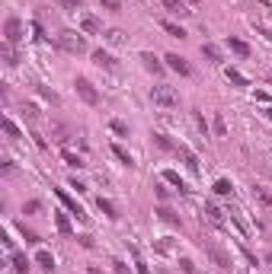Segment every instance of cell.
I'll return each mask as SVG.
<instances>
[{"label": "cell", "instance_id": "cell-1", "mask_svg": "<svg viewBox=\"0 0 272 274\" xmlns=\"http://www.w3.org/2000/svg\"><path fill=\"white\" fill-rule=\"evenodd\" d=\"M151 99L160 108H173V106H179V92L173 90V86H167V83H157L154 90H151Z\"/></svg>", "mask_w": 272, "mask_h": 274}, {"label": "cell", "instance_id": "cell-2", "mask_svg": "<svg viewBox=\"0 0 272 274\" xmlns=\"http://www.w3.org/2000/svg\"><path fill=\"white\" fill-rule=\"evenodd\" d=\"M58 45H61L64 51H70V54H84L86 51L84 35H80V32H70V29H64L61 35H58Z\"/></svg>", "mask_w": 272, "mask_h": 274}, {"label": "cell", "instance_id": "cell-3", "mask_svg": "<svg viewBox=\"0 0 272 274\" xmlns=\"http://www.w3.org/2000/svg\"><path fill=\"white\" fill-rule=\"evenodd\" d=\"M77 92H80V99L86 102V106H96V102H100V92L93 90V83H90V80H86V76H77Z\"/></svg>", "mask_w": 272, "mask_h": 274}, {"label": "cell", "instance_id": "cell-4", "mask_svg": "<svg viewBox=\"0 0 272 274\" xmlns=\"http://www.w3.org/2000/svg\"><path fill=\"white\" fill-rule=\"evenodd\" d=\"M3 35H7V45H16V42L23 38V23H19L16 16H10L7 26H3Z\"/></svg>", "mask_w": 272, "mask_h": 274}, {"label": "cell", "instance_id": "cell-5", "mask_svg": "<svg viewBox=\"0 0 272 274\" xmlns=\"http://www.w3.org/2000/svg\"><path fill=\"white\" fill-rule=\"evenodd\" d=\"M54 195H58V198H61V204H64V207H68V211H70V213H74V217H77V220H86V213H84V207H80V204H77V201L70 198V195H68V191H64V188H58V191H54Z\"/></svg>", "mask_w": 272, "mask_h": 274}, {"label": "cell", "instance_id": "cell-6", "mask_svg": "<svg viewBox=\"0 0 272 274\" xmlns=\"http://www.w3.org/2000/svg\"><path fill=\"white\" fill-rule=\"evenodd\" d=\"M163 61H167V67H170V70H176L179 76H189V74H192V67L186 64V58H179V54H167Z\"/></svg>", "mask_w": 272, "mask_h": 274}, {"label": "cell", "instance_id": "cell-7", "mask_svg": "<svg viewBox=\"0 0 272 274\" xmlns=\"http://www.w3.org/2000/svg\"><path fill=\"white\" fill-rule=\"evenodd\" d=\"M205 252H208V259L215 261L218 268H221V271H227V268H231V259H227L224 252L218 249V245H211V243H205Z\"/></svg>", "mask_w": 272, "mask_h": 274}, {"label": "cell", "instance_id": "cell-8", "mask_svg": "<svg viewBox=\"0 0 272 274\" xmlns=\"http://www.w3.org/2000/svg\"><path fill=\"white\" fill-rule=\"evenodd\" d=\"M93 64H96V67H106V70H116L119 67V61L109 51H102V48H100V51H93Z\"/></svg>", "mask_w": 272, "mask_h": 274}, {"label": "cell", "instance_id": "cell-9", "mask_svg": "<svg viewBox=\"0 0 272 274\" xmlns=\"http://www.w3.org/2000/svg\"><path fill=\"white\" fill-rule=\"evenodd\" d=\"M205 220L211 223V227H224V211L221 207H215V204H205Z\"/></svg>", "mask_w": 272, "mask_h": 274}, {"label": "cell", "instance_id": "cell-10", "mask_svg": "<svg viewBox=\"0 0 272 274\" xmlns=\"http://www.w3.org/2000/svg\"><path fill=\"white\" fill-rule=\"evenodd\" d=\"M80 29H84V32H90V35H96V32L102 29V26H100V19H96V16L84 13V16H80Z\"/></svg>", "mask_w": 272, "mask_h": 274}, {"label": "cell", "instance_id": "cell-11", "mask_svg": "<svg viewBox=\"0 0 272 274\" xmlns=\"http://www.w3.org/2000/svg\"><path fill=\"white\" fill-rule=\"evenodd\" d=\"M179 150V156H183V163H186L189 169H192V172H199V156H195L192 150H189V147H176Z\"/></svg>", "mask_w": 272, "mask_h": 274}, {"label": "cell", "instance_id": "cell-12", "mask_svg": "<svg viewBox=\"0 0 272 274\" xmlns=\"http://www.w3.org/2000/svg\"><path fill=\"white\" fill-rule=\"evenodd\" d=\"M141 61H144V67H148L151 74H163V64L157 61V58H154L151 51H144V54H141Z\"/></svg>", "mask_w": 272, "mask_h": 274}, {"label": "cell", "instance_id": "cell-13", "mask_svg": "<svg viewBox=\"0 0 272 274\" xmlns=\"http://www.w3.org/2000/svg\"><path fill=\"white\" fill-rule=\"evenodd\" d=\"M227 48H231L234 54H240V58H247V54H250V45H247V42H240V38H227Z\"/></svg>", "mask_w": 272, "mask_h": 274}, {"label": "cell", "instance_id": "cell-14", "mask_svg": "<svg viewBox=\"0 0 272 274\" xmlns=\"http://www.w3.org/2000/svg\"><path fill=\"white\" fill-rule=\"evenodd\" d=\"M163 32H170L173 38H186V29H183V26H176V23H170V19H163Z\"/></svg>", "mask_w": 272, "mask_h": 274}, {"label": "cell", "instance_id": "cell-15", "mask_svg": "<svg viewBox=\"0 0 272 274\" xmlns=\"http://www.w3.org/2000/svg\"><path fill=\"white\" fill-rule=\"evenodd\" d=\"M13 271L16 274H29V261H26V255H19V252H13Z\"/></svg>", "mask_w": 272, "mask_h": 274}, {"label": "cell", "instance_id": "cell-16", "mask_svg": "<svg viewBox=\"0 0 272 274\" xmlns=\"http://www.w3.org/2000/svg\"><path fill=\"white\" fill-rule=\"evenodd\" d=\"M35 261H39V265L45 268V271H54V255H51V252H45V249H42L39 255H35Z\"/></svg>", "mask_w": 272, "mask_h": 274}, {"label": "cell", "instance_id": "cell-17", "mask_svg": "<svg viewBox=\"0 0 272 274\" xmlns=\"http://www.w3.org/2000/svg\"><path fill=\"white\" fill-rule=\"evenodd\" d=\"M163 7L170 10V13H176V16H186L189 10H186V3L183 0H163Z\"/></svg>", "mask_w": 272, "mask_h": 274}, {"label": "cell", "instance_id": "cell-18", "mask_svg": "<svg viewBox=\"0 0 272 274\" xmlns=\"http://www.w3.org/2000/svg\"><path fill=\"white\" fill-rule=\"evenodd\" d=\"M157 217H160L163 223H173V227H176V223H179V217H176V213H173V211H170V207H167V204H163V207H157Z\"/></svg>", "mask_w": 272, "mask_h": 274}, {"label": "cell", "instance_id": "cell-19", "mask_svg": "<svg viewBox=\"0 0 272 274\" xmlns=\"http://www.w3.org/2000/svg\"><path fill=\"white\" fill-rule=\"evenodd\" d=\"M112 153H116V160H122L125 166H135V160H132V153L125 150V147H119V144H112Z\"/></svg>", "mask_w": 272, "mask_h": 274}, {"label": "cell", "instance_id": "cell-20", "mask_svg": "<svg viewBox=\"0 0 272 274\" xmlns=\"http://www.w3.org/2000/svg\"><path fill=\"white\" fill-rule=\"evenodd\" d=\"M202 58H208L211 64H221V51L215 45H202Z\"/></svg>", "mask_w": 272, "mask_h": 274}, {"label": "cell", "instance_id": "cell-21", "mask_svg": "<svg viewBox=\"0 0 272 274\" xmlns=\"http://www.w3.org/2000/svg\"><path fill=\"white\" fill-rule=\"evenodd\" d=\"M224 74H227V80H231V83H234V86H247V76H243V74H240V70H234V67H227V70H224Z\"/></svg>", "mask_w": 272, "mask_h": 274}, {"label": "cell", "instance_id": "cell-22", "mask_svg": "<svg viewBox=\"0 0 272 274\" xmlns=\"http://www.w3.org/2000/svg\"><path fill=\"white\" fill-rule=\"evenodd\" d=\"M3 61H7V67H16V64H19V54L13 51V45H3Z\"/></svg>", "mask_w": 272, "mask_h": 274}, {"label": "cell", "instance_id": "cell-23", "mask_svg": "<svg viewBox=\"0 0 272 274\" xmlns=\"http://www.w3.org/2000/svg\"><path fill=\"white\" fill-rule=\"evenodd\" d=\"M61 156H64V160H68V166H86V163H84V156H77V153H70V150H61Z\"/></svg>", "mask_w": 272, "mask_h": 274}, {"label": "cell", "instance_id": "cell-24", "mask_svg": "<svg viewBox=\"0 0 272 274\" xmlns=\"http://www.w3.org/2000/svg\"><path fill=\"white\" fill-rule=\"evenodd\" d=\"M54 223H58V229H61L64 236H70V220H68V213H58V217H54Z\"/></svg>", "mask_w": 272, "mask_h": 274}, {"label": "cell", "instance_id": "cell-25", "mask_svg": "<svg viewBox=\"0 0 272 274\" xmlns=\"http://www.w3.org/2000/svg\"><path fill=\"white\" fill-rule=\"evenodd\" d=\"M96 204H100V211H102V213H106V217H119V213H116V204H112V201H106V198H100V201H96Z\"/></svg>", "mask_w": 272, "mask_h": 274}, {"label": "cell", "instance_id": "cell-26", "mask_svg": "<svg viewBox=\"0 0 272 274\" xmlns=\"http://www.w3.org/2000/svg\"><path fill=\"white\" fill-rule=\"evenodd\" d=\"M231 191H234V185L227 182V179H218L215 182V195H231Z\"/></svg>", "mask_w": 272, "mask_h": 274}, {"label": "cell", "instance_id": "cell-27", "mask_svg": "<svg viewBox=\"0 0 272 274\" xmlns=\"http://www.w3.org/2000/svg\"><path fill=\"white\" fill-rule=\"evenodd\" d=\"M163 179H167V182H170V185H176L179 191H186V182H183V179H179L176 172H163Z\"/></svg>", "mask_w": 272, "mask_h": 274}, {"label": "cell", "instance_id": "cell-28", "mask_svg": "<svg viewBox=\"0 0 272 274\" xmlns=\"http://www.w3.org/2000/svg\"><path fill=\"white\" fill-rule=\"evenodd\" d=\"M3 131H7V137H10V140H16V137H19V128H16V124L10 122V118H3Z\"/></svg>", "mask_w": 272, "mask_h": 274}, {"label": "cell", "instance_id": "cell-29", "mask_svg": "<svg viewBox=\"0 0 272 274\" xmlns=\"http://www.w3.org/2000/svg\"><path fill=\"white\" fill-rule=\"evenodd\" d=\"M253 195H256V198L263 201V204H269V207H272V195H269L266 188H259V185H256V188H253Z\"/></svg>", "mask_w": 272, "mask_h": 274}, {"label": "cell", "instance_id": "cell-30", "mask_svg": "<svg viewBox=\"0 0 272 274\" xmlns=\"http://www.w3.org/2000/svg\"><path fill=\"white\" fill-rule=\"evenodd\" d=\"M106 42H109V45H119V42H122V32H119V29H109L106 32Z\"/></svg>", "mask_w": 272, "mask_h": 274}, {"label": "cell", "instance_id": "cell-31", "mask_svg": "<svg viewBox=\"0 0 272 274\" xmlns=\"http://www.w3.org/2000/svg\"><path fill=\"white\" fill-rule=\"evenodd\" d=\"M215 134H218V137H224V134H227V124H224V118H221V115L215 118Z\"/></svg>", "mask_w": 272, "mask_h": 274}, {"label": "cell", "instance_id": "cell-32", "mask_svg": "<svg viewBox=\"0 0 272 274\" xmlns=\"http://www.w3.org/2000/svg\"><path fill=\"white\" fill-rule=\"evenodd\" d=\"M100 3L106 10H112V13H116V10H122V0H100Z\"/></svg>", "mask_w": 272, "mask_h": 274}, {"label": "cell", "instance_id": "cell-33", "mask_svg": "<svg viewBox=\"0 0 272 274\" xmlns=\"http://www.w3.org/2000/svg\"><path fill=\"white\" fill-rule=\"evenodd\" d=\"M54 3H61L64 10H80V0H54Z\"/></svg>", "mask_w": 272, "mask_h": 274}, {"label": "cell", "instance_id": "cell-34", "mask_svg": "<svg viewBox=\"0 0 272 274\" xmlns=\"http://www.w3.org/2000/svg\"><path fill=\"white\" fill-rule=\"evenodd\" d=\"M23 229V236H26V243H39V233H32V229H26V227H19Z\"/></svg>", "mask_w": 272, "mask_h": 274}, {"label": "cell", "instance_id": "cell-35", "mask_svg": "<svg viewBox=\"0 0 272 274\" xmlns=\"http://www.w3.org/2000/svg\"><path fill=\"white\" fill-rule=\"evenodd\" d=\"M112 131H116V134H128V124L125 122H112Z\"/></svg>", "mask_w": 272, "mask_h": 274}, {"label": "cell", "instance_id": "cell-36", "mask_svg": "<svg viewBox=\"0 0 272 274\" xmlns=\"http://www.w3.org/2000/svg\"><path fill=\"white\" fill-rule=\"evenodd\" d=\"M35 211H42V204H39V201H29V204L23 207V213H35Z\"/></svg>", "mask_w": 272, "mask_h": 274}, {"label": "cell", "instance_id": "cell-37", "mask_svg": "<svg viewBox=\"0 0 272 274\" xmlns=\"http://www.w3.org/2000/svg\"><path fill=\"white\" fill-rule=\"evenodd\" d=\"M112 265H116V271H119V274H128V268H125V261H119V259H116V261H112Z\"/></svg>", "mask_w": 272, "mask_h": 274}, {"label": "cell", "instance_id": "cell-38", "mask_svg": "<svg viewBox=\"0 0 272 274\" xmlns=\"http://www.w3.org/2000/svg\"><path fill=\"white\" fill-rule=\"evenodd\" d=\"M138 274H151V271H148V265H144V261H138Z\"/></svg>", "mask_w": 272, "mask_h": 274}, {"label": "cell", "instance_id": "cell-39", "mask_svg": "<svg viewBox=\"0 0 272 274\" xmlns=\"http://www.w3.org/2000/svg\"><path fill=\"white\" fill-rule=\"evenodd\" d=\"M90 274H102V271H100V268H90Z\"/></svg>", "mask_w": 272, "mask_h": 274}, {"label": "cell", "instance_id": "cell-40", "mask_svg": "<svg viewBox=\"0 0 272 274\" xmlns=\"http://www.w3.org/2000/svg\"><path fill=\"white\" fill-rule=\"evenodd\" d=\"M186 3H192V7H195V3H199V0H186Z\"/></svg>", "mask_w": 272, "mask_h": 274}, {"label": "cell", "instance_id": "cell-41", "mask_svg": "<svg viewBox=\"0 0 272 274\" xmlns=\"http://www.w3.org/2000/svg\"><path fill=\"white\" fill-rule=\"evenodd\" d=\"M266 115H269V118H272V106H269V112H266Z\"/></svg>", "mask_w": 272, "mask_h": 274}, {"label": "cell", "instance_id": "cell-42", "mask_svg": "<svg viewBox=\"0 0 272 274\" xmlns=\"http://www.w3.org/2000/svg\"><path fill=\"white\" fill-rule=\"evenodd\" d=\"M269 265H272V255H269Z\"/></svg>", "mask_w": 272, "mask_h": 274}]
</instances>
